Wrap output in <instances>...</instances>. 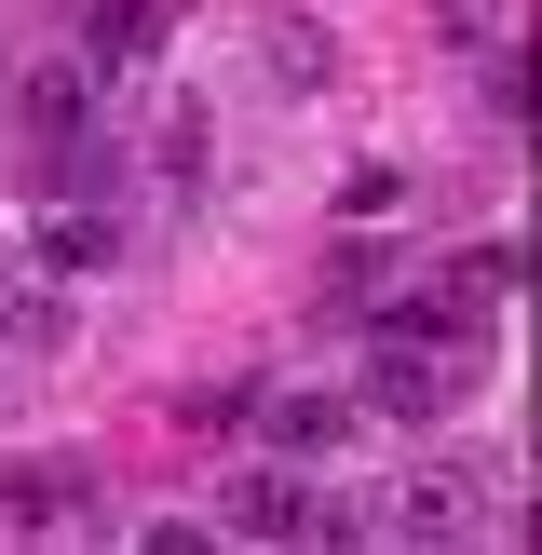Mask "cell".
<instances>
[{"label": "cell", "mask_w": 542, "mask_h": 555, "mask_svg": "<svg viewBox=\"0 0 542 555\" xmlns=\"http://www.w3.org/2000/svg\"><path fill=\"white\" fill-rule=\"evenodd\" d=\"M108 258H122V217H108L95 190H54V204L27 217V258L14 271H41V285H95Z\"/></svg>", "instance_id": "cell-1"}, {"label": "cell", "mask_w": 542, "mask_h": 555, "mask_svg": "<svg viewBox=\"0 0 542 555\" xmlns=\"http://www.w3.org/2000/svg\"><path fill=\"white\" fill-rule=\"evenodd\" d=\"M366 406H379V421H448V406H461V339H406V325H393L379 366H366Z\"/></svg>", "instance_id": "cell-2"}, {"label": "cell", "mask_w": 542, "mask_h": 555, "mask_svg": "<svg viewBox=\"0 0 542 555\" xmlns=\"http://www.w3.org/2000/svg\"><path fill=\"white\" fill-rule=\"evenodd\" d=\"M231 529H244V542H339L352 515L325 502L312 475H244V488H231Z\"/></svg>", "instance_id": "cell-3"}, {"label": "cell", "mask_w": 542, "mask_h": 555, "mask_svg": "<svg viewBox=\"0 0 542 555\" xmlns=\"http://www.w3.org/2000/svg\"><path fill=\"white\" fill-rule=\"evenodd\" d=\"M163 27H177V0H81V68H95V81H136L163 54Z\"/></svg>", "instance_id": "cell-4"}, {"label": "cell", "mask_w": 542, "mask_h": 555, "mask_svg": "<svg viewBox=\"0 0 542 555\" xmlns=\"http://www.w3.org/2000/svg\"><path fill=\"white\" fill-rule=\"evenodd\" d=\"M95 95H108V81L81 68V54H41V68L14 81V122L41 135V150H81V122H95Z\"/></svg>", "instance_id": "cell-5"}, {"label": "cell", "mask_w": 542, "mask_h": 555, "mask_svg": "<svg viewBox=\"0 0 542 555\" xmlns=\"http://www.w3.org/2000/svg\"><path fill=\"white\" fill-rule=\"evenodd\" d=\"M379 529H393V542H461V529H475V475H448V461H434V475H406Z\"/></svg>", "instance_id": "cell-6"}, {"label": "cell", "mask_w": 542, "mask_h": 555, "mask_svg": "<svg viewBox=\"0 0 542 555\" xmlns=\"http://www.w3.org/2000/svg\"><path fill=\"white\" fill-rule=\"evenodd\" d=\"M271 434H285L298 461H339L352 448V393H271Z\"/></svg>", "instance_id": "cell-7"}, {"label": "cell", "mask_w": 542, "mask_h": 555, "mask_svg": "<svg viewBox=\"0 0 542 555\" xmlns=\"http://www.w3.org/2000/svg\"><path fill=\"white\" fill-rule=\"evenodd\" d=\"M0 515H14V529H81L68 475H41V461H27V475H0Z\"/></svg>", "instance_id": "cell-8"}, {"label": "cell", "mask_w": 542, "mask_h": 555, "mask_svg": "<svg viewBox=\"0 0 542 555\" xmlns=\"http://www.w3.org/2000/svg\"><path fill=\"white\" fill-rule=\"evenodd\" d=\"M325 54H339V41H312V27H271V81H325Z\"/></svg>", "instance_id": "cell-9"}, {"label": "cell", "mask_w": 542, "mask_h": 555, "mask_svg": "<svg viewBox=\"0 0 542 555\" xmlns=\"http://www.w3.org/2000/svg\"><path fill=\"white\" fill-rule=\"evenodd\" d=\"M0 285H14V258H0Z\"/></svg>", "instance_id": "cell-10"}]
</instances>
